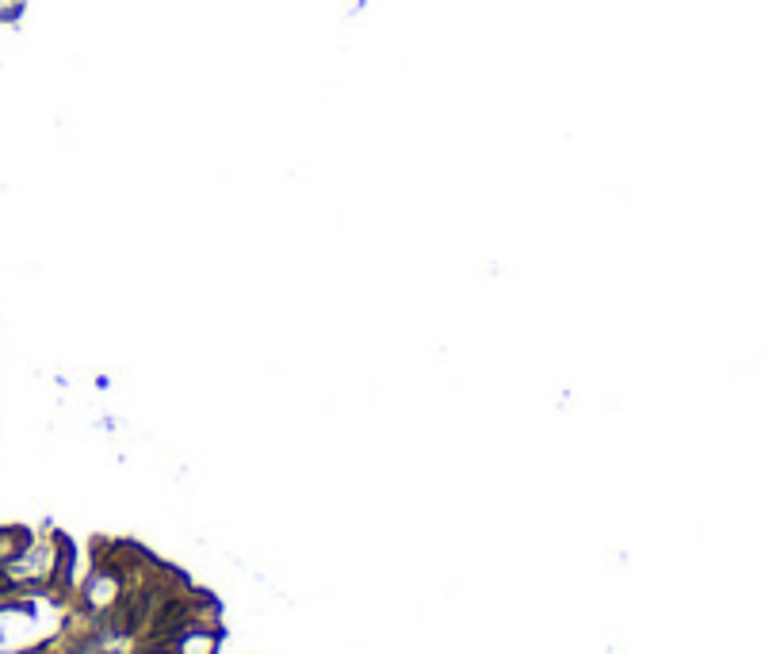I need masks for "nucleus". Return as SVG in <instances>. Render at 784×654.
<instances>
[{
  "label": "nucleus",
  "instance_id": "f257e3e1",
  "mask_svg": "<svg viewBox=\"0 0 784 654\" xmlns=\"http://www.w3.org/2000/svg\"><path fill=\"white\" fill-rule=\"evenodd\" d=\"M173 654H218V631H207V628H188L180 631L176 639L169 643Z\"/></svg>",
  "mask_w": 784,
  "mask_h": 654
},
{
  "label": "nucleus",
  "instance_id": "f03ea898",
  "mask_svg": "<svg viewBox=\"0 0 784 654\" xmlns=\"http://www.w3.org/2000/svg\"><path fill=\"white\" fill-rule=\"evenodd\" d=\"M27 548H31V536L24 528H0V567H12Z\"/></svg>",
  "mask_w": 784,
  "mask_h": 654
},
{
  "label": "nucleus",
  "instance_id": "7ed1b4c3",
  "mask_svg": "<svg viewBox=\"0 0 784 654\" xmlns=\"http://www.w3.org/2000/svg\"><path fill=\"white\" fill-rule=\"evenodd\" d=\"M138 654H173V650H169V647H161V643H146Z\"/></svg>",
  "mask_w": 784,
  "mask_h": 654
},
{
  "label": "nucleus",
  "instance_id": "20e7f679",
  "mask_svg": "<svg viewBox=\"0 0 784 654\" xmlns=\"http://www.w3.org/2000/svg\"><path fill=\"white\" fill-rule=\"evenodd\" d=\"M27 654H46V650H27Z\"/></svg>",
  "mask_w": 784,
  "mask_h": 654
}]
</instances>
